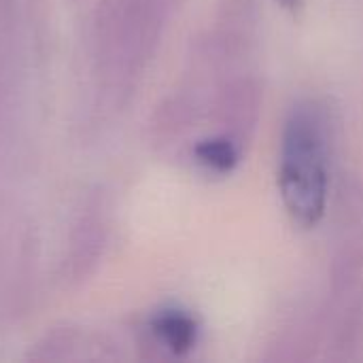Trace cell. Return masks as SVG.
<instances>
[{
    "label": "cell",
    "mask_w": 363,
    "mask_h": 363,
    "mask_svg": "<svg viewBox=\"0 0 363 363\" xmlns=\"http://www.w3.org/2000/svg\"><path fill=\"white\" fill-rule=\"evenodd\" d=\"M196 157L202 166H206L213 172L225 174L232 172V168L238 162V153L236 147L228 140V138H208L202 140L196 147Z\"/></svg>",
    "instance_id": "3957f363"
},
{
    "label": "cell",
    "mask_w": 363,
    "mask_h": 363,
    "mask_svg": "<svg viewBox=\"0 0 363 363\" xmlns=\"http://www.w3.org/2000/svg\"><path fill=\"white\" fill-rule=\"evenodd\" d=\"M155 336L177 355H185L194 349L198 338L196 321L183 311H164L153 319Z\"/></svg>",
    "instance_id": "7a4b0ae2"
},
{
    "label": "cell",
    "mask_w": 363,
    "mask_h": 363,
    "mask_svg": "<svg viewBox=\"0 0 363 363\" xmlns=\"http://www.w3.org/2000/svg\"><path fill=\"white\" fill-rule=\"evenodd\" d=\"M285 6H289V9H294V6H298V0H281Z\"/></svg>",
    "instance_id": "277c9868"
},
{
    "label": "cell",
    "mask_w": 363,
    "mask_h": 363,
    "mask_svg": "<svg viewBox=\"0 0 363 363\" xmlns=\"http://www.w3.org/2000/svg\"><path fill=\"white\" fill-rule=\"evenodd\" d=\"M328 153L319 119L298 111L287 121L281 149L279 187L291 219L302 228L321 221L328 204Z\"/></svg>",
    "instance_id": "6da1fadb"
}]
</instances>
